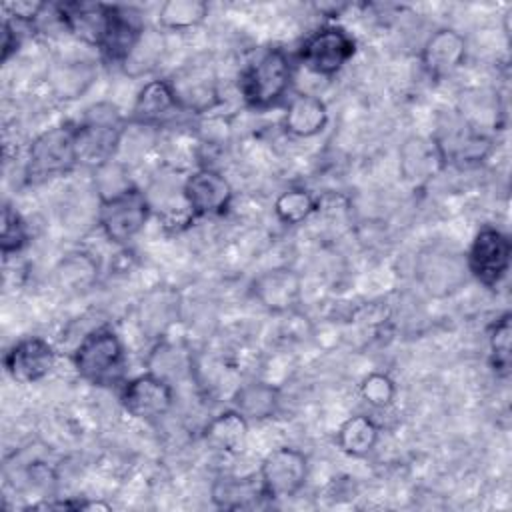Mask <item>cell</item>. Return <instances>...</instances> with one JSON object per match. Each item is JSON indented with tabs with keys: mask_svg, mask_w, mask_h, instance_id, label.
<instances>
[{
	"mask_svg": "<svg viewBox=\"0 0 512 512\" xmlns=\"http://www.w3.org/2000/svg\"><path fill=\"white\" fill-rule=\"evenodd\" d=\"M294 66L282 48H266L240 76V92L248 106L264 110L278 104L290 90Z\"/></svg>",
	"mask_w": 512,
	"mask_h": 512,
	"instance_id": "6da1fadb",
	"label": "cell"
},
{
	"mask_svg": "<svg viewBox=\"0 0 512 512\" xmlns=\"http://www.w3.org/2000/svg\"><path fill=\"white\" fill-rule=\"evenodd\" d=\"M124 136V120L114 104L100 102L86 110L76 124V156L78 162L98 168L114 160V154Z\"/></svg>",
	"mask_w": 512,
	"mask_h": 512,
	"instance_id": "7a4b0ae2",
	"label": "cell"
},
{
	"mask_svg": "<svg viewBox=\"0 0 512 512\" xmlns=\"http://www.w3.org/2000/svg\"><path fill=\"white\" fill-rule=\"evenodd\" d=\"M72 362L86 382L112 384L124 370V346L114 330L96 328L80 340L72 352Z\"/></svg>",
	"mask_w": 512,
	"mask_h": 512,
	"instance_id": "3957f363",
	"label": "cell"
},
{
	"mask_svg": "<svg viewBox=\"0 0 512 512\" xmlns=\"http://www.w3.org/2000/svg\"><path fill=\"white\" fill-rule=\"evenodd\" d=\"M76 164V126L64 124L34 138L28 150L26 174L30 180H46L70 172Z\"/></svg>",
	"mask_w": 512,
	"mask_h": 512,
	"instance_id": "277c9868",
	"label": "cell"
},
{
	"mask_svg": "<svg viewBox=\"0 0 512 512\" xmlns=\"http://www.w3.org/2000/svg\"><path fill=\"white\" fill-rule=\"evenodd\" d=\"M356 52L354 38L340 26H322L300 46L298 58L316 76L338 74Z\"/></svg>",
	"mask_w": 512,
	"mask_h": 512,
	"instance_id": "5b68a950",
	"label": "cell"
},
{
	"mask_svg": "<svg viewBox=\"0 0 512 512\" xmlns=\"http://www.w3.org/2000/svg\"><path fill=\"white\" fill-rule=\"evenodd\" d=\"M510 258H512L510 238L494 226H484L476 232L468 248L466 270L482 286L494 288L502 282V278L510 270Z\"/></svg>",
	"mask_w": 512,
	"mask_h": 512,
	"instance_id": "8992f818",
	"label": "cell"
},
{
	"mask_svg": "<svg viewBox=\"0 0 512 512\" xmlns=\"http://www.w3.org/2000/svg\"><path fill=\"white\" fill-rule=\"evenodd\" d=\"M150 204L144 192L132 188L110 200H102L98 208V224L108 240L126 244L134 240L150 216Z\"/></svg>",
	"mask_w": 512,
	"mask_h": 512,
	"instance_id": "52a82bcc",
	"label": "cell"
},
{
	"mask_svg": "<svg viewBox=\"0 0 512 512\" xmlns=\"http://www.w3.org/2000/svg\"><path fill=\"white\" fill-rule=\"evenodd\" d=\"M258 476L268 498H290L306 484L308 458L292 446H280L264 456Z\"/></svg>",
	"mask_w": 512,
	"mask_h": 512,
	"instance_id": "ba28073f",
	"label": "cell"
},
{
	"mask_svg": "<svg viewBox=\"0 0 512 512\" xmlns=\"http://www.w3.org/2000/svg\"><path fill=\"white\" fill-rule=\"evenodd\" d=\"M120 402L130 416L154 422L170 412L174 402V390L172 384H168L166 380L146 372L124 384L120 392Z\"/></svg>",
	"mask_w": 512,
	"mask_h": 512,
	"instance_id": "9c48e42d",
	"label": "cell"
},
{
	"mask_svg": "<svg viewBox=\"0 0 512 512\" xmlns=\"http://www.w3.org/2000/svg\"><path fill=\"white\" fill-rule=\"evenodd\" d=\"M182 194L194 216H218L230 208L232 186L212 168H198L182 182Z\"/></svg>",
	"mask_w": 512,
	"mask_h": 512,
	"instance_id": "30bf717a",
	"label": "cell"
},
{
	"mask_svg": "<svg viewBox=\"0 0 512 512\" xmlns=\"http://www.w3.org/2000/svg\"><path fill=\"white\" fill-rule=\"evenodd\" d=\"M60 12L64 28L72 36L88 46H96L100 50L104 48L116 20V6L70 2L60 4Z\"/></svg>",
	"mask_w": 512,
	"mask_h": 512,
	"instance_id": "8fae6325",
	"label": "cell"
},
{
	"mask_svg": "<svg viewBox=\"0 0 512 512\" xmlns=\"http://www.w3.org/2000/svg\"><path fill=\"white\" fill-rule=\"evenodd\" d=\"M56 364L52 344L40 336L18 340L4 356V368L14 382L34 384L48 376Z\"/></svg>",
	"mask_w": 512,
	"mask_h": 512,
	"instance_id": "7c38bea8",
	"label": "cell"
},
{
	"mask_svg": "<svg viewBox=\"0 0 512 512\" xmlns=\"http://www.w3.org/2000/svg\"><path fill=\"white\" fill-rule=\"evenodd\" d=\"M466 50V38L458 30L438 28L426 38L420 50V62L430 78L442 80L464 64Z\"/></svg>",
	"mask_w": 512,
	"mask_h": 512,
	"instance_id": "4fadbf2b",
	"label": "cell"
},
{
	"mask_svg": "<svg viewBox=\"0 0 512 512\" xmlns=\"http://www.w3.org/2000/svg\"><path fill=\"white\" fill-rule=\"evenodd\" d=\"M444 166H446V160L434 138L410 136L404 140V144L398 150L400 176L414 186L426 184Z\"/></svg>",
	"mask_w": 512,
	"mask_h": 512,
	"instance_id": "5bb4252c",
	"label": "cell"
},
{
	"mask_svg": "<svg viewBox=\"0 0 512 512\" xmlns=\"http://www.w3.org/2000/svg\"><path fill=\"white\" fill-rule=\"evenodd\" d=\"M302 292V280L300 274L292 268H272L268 272H262L252 282V294L254 298L270 312L282 314L292 310Z\"/></svg>",
	"mask_w": 512,
	"mask_h": 512,
	"instance_id": "9a60e30c",
	"label": "cell"
},
{
	"mask_svg": "<svg viewBox=\"0 0 512 512\" xmlns=\"http://www.w3.org/2000/svg\"><path fill=\"white\" fill-rule=\"evenodd\" d=\"M168 82L182 110L206 112L218 104V86L206 68H186Z\"/></svg>",
	"mask_w": 512,
	"mask_h": 512,
	"instance_id": "2e32d148",
	"label": "cell"
},
{
	"mask_svg": "<svg viewBox=\"0 0 512 512\" xmlns=\"http://www.w3.org/2000/svg\"><path fill=\"white\" fill-rule=\"evenodd\" d=\"M98 68L86 58H64L50 66L48 86L58 100H76L96 82Z\"/></svg>",
	"mask_w": 512,
	"mask_h": 512,
	"instance_id": "e0dca14e",
	"label": "cell"
},
{
	"mask_svg": "<svg viewBox=\"0 0 512 512\" xmlns=\"http://www.w3.org/2000/svg\"><path fill=\"white\" fill-rule=\"evenodd\" d=\"M182 110L168 80L146 82L132 106V120L140 126H156Z\"/></svg>",
	"mask_w": 512,
	"mask_h": 512,
	"instance_id": "ac0fdd59",
	"label": "cell"
},
{
	"mask_svg": "<svg viewBox=\"0 0 512 512\" xmlns=\"http://www.w3.org/2000/svg\"><path fill=\"white\" fill-rule=\"evenodd\" d=\"M466 262L452 254H428L420 260L418 276L424 290L432 296H446L454 292L466 276Z\"/></svg>",
	"mask_w": 512,
	"mask_h": 512,
	"instance_id": "d6986e66",
	"label": "cell"
},
{
	"mask_svg": "<svg viewBox=\"0 0 512 512\" xmlns=\"http://www.w3.org/2000/svg\"><path fill=\"white\" fill-rule=\"evenodd\" d=\"M284 130L296 138H312L328 124V108L324 100L312 94H296L284 112Z\"/></svg>",
	"mask_w": 512,
	"mask_h": 512,
	"instance_id": "ffe728a7",
	"label": "cell"
},
{
	"mask_svg": "<svg viewBox=\"0 0 512 512\" xmlns=\"http://www.w3.org/2000/svg\"><path fill=\"white\" fill-rule=\"evenodd\" d=\"M180 312V296L170 288L152 290L138 308V322L144 334L160 338L176 322Z\"/></svg>",
	"mask_w": 512,
	"mask_h": 512,
	"instance_id": "44dd1931",
	"label": "cell"
},
{
	"mask_svg": "<svg viewBox=\"0 0 512 512\" xmlns=\"http://www.w3.org/2000/svg\"><path fill=\"white\" fill-rule=\"evenodd\" d=\"M268 498L260 476H226L214 482L212 502L224 510H244L254 508L260 500Z\"/></svg>",
	"mask_w": 512,
	"mask_h": 512,
	"instance_id": "7402d4cb",
	"label": "cell"
},
{
	"mask_svg": "<svg viewBox=\"0 0 512 512\" xmlns=\"http://www.w3.org/2000/svg\"><path fill=\"white\" fill-rule=\"evenodd\" d=\"M234 410H238L246 420H266L272 418L280 404L278 388L268 382H248L242 384L232 396Z\"/></svg>",
	"mask_w": 512,
	"mask_h": 512,
	"instance_id": "603a6c76",
	"label": "cell"
},
{
	"mask_svg": "<svg viewBox=\"0 0 512 512\" xmlns=\"http://www.w3.org/2000/svg\"><path fill=\"white\" fill-rule=\"evenodd\" d=\"M146 364L150 374L166 380L168 384H174L176 380L192 374V354L188 352V348L166 340L154 344L146 358Z\"/></svg>",
	"mask_w": 512,
	"mask_h": 512,
	"instance_id": "cb8c5ba5",
	"label": "cell"
},
{
	"mask_svg": "<svg viewBox=\"0 0 512 512\" xmlns=\"http://www.w3.org/2000/svg\"><path fill=\"white\" fill-rule=\"evenodd\" d=\"M248 436V420L238 410H226L214 416L204 428V440L220 452H238Z\"/></svg>",
	"mask_w": 512,
	"mask_h": 512,
	"instance_id": "d4e9b609",
	"label": "cell"
},
{
	"mask_svg": "<svg viewBox=\"0 0 512 512\" xmlns=\"http://www.w3.org/2000/svg\"><path fill=\"white\" fill-rule=\"evenodd\" d=\"M378 436L380 430L376 422L366 414H356L340 424L336 432V442L344 454L362 458L374 450V446L378 444Z\"/></svg>",
	"mask_w": 512,
	"mask_h": 512,
	"instance_id": "484cf974",
	"label": "cell"
},
{
	"mask_svg": "<svg viewBox=\"0 0 512 512\" xmlns=\"http://www.w3.org/2000/svg\"><path fill=\"white\" fill-rule=\"evenodd\" d=\"M164 36L160 30L156 28H146L138 34L136 42L132 44L128 56L124 58L122 66L126 70V74L130 76H144L148 72H152L164 54Z\"/></svg>",
	"mask_w": 512,
	"mask_h": 512,
	"instance_id": "4316f807",
	"label": "cell"
},
{
	"mask_svg": "<svg viewBox=\"0 0 512 512\" xmlns=\"http://www.w3.org/2000/svg\"><path fill=\"white\" fill-rule=\"evenodd\" d=\"M208 16V4L202 0H168L158 8V26L162 30L182 32L200 26Z\"/></svg>",
	"mask_w": 512,
	"mask_h": 512,
	"instance_id": "83f0119b",
	"label": "cell"
},
{
	"mask_svg": "<svg viewBox=\"0 0 512 512\" xmlns=\"http://www.w3.org/2000/svg\"><path fill=\"white\" fill-rule=\"evenodd\" d=\"M56 280L64 290L78 292L92 286L98 278V264L86 252H70L56 266Z\"/></svg>",
	"mask_w": 512,
	"mask_h": 512,
	"instance_id": "f1b7e54d",
	"label": "cell"
},
{
	"mask_svg": "<svg viewBox=\"0 0 512 512\" xmlns=\"http://www.w3.org/2000/svg\"><path fill=\"white\" fill-rule=\"evenodd\" d=\"M316 208V198L306 188H288L274 202L276 218L288 226L308 220Z\"/></svg>",
	"mask_w": 512,
	"mask_h": 512,
	"instance_id": "f546056e",
	"label": "cell"
},
{
	"mask_svg": "<svg viewBox=\"0 0 512 512\" xmlns=\"http://www.w3.org/2000/svg\"><path fill=\"white\" fill-rule=\"evenodd\" d=\"M94 186H96L100 202L110 200L114 196H120L128 190L136 188L130 182V176H128L124 164H120L118 160H108V162L100 164L98 168H94Z\"/></svg>",
	"mask_w": 512,
	"mask_h": 512,
	"instance_id": "4dcf8cb0",
	"label": "cell"
},
{
	"mask_svg": "<svg viewBox=\"0 0 512 512\" xmlns=\"http://www.w3.org/2000/svg\"><path fill=\"white\" fill-rule=\"evenodd\" d=\"M488 346H490V360L496 372L506 374L510 366V346H512V326H510V314H502L490 328L488 334Z\"/></svg>",
	"mask_w": 512,
	"mask_h": 512,
	"instance_id": "1f68e13d",
	"label": "cell"
},
{
	"mask_svg": "<svg viewBox=\"0 0 512 512\" xmlns=\"http://www.w3.org/2000/svg\"><path fill=\"white\" fill-rule=\"evenodd\" d=\"M28 244V226L22 216L6 204L2 208V228H0V248L2 254L8 258L10 254L20 252Z\"/></svg>",
	"mask_w": 512,
	"mask_h": 512,
	"instance_id": "d6a6232c",
	"label": "cell"
},
{
	"mask_svg": "<svg viewBox=\"0 0 512 512\" xmlns=\"http://www.w3.org/2000/svg\"><path fill=\"white\" fill-rule=\"evenodd\" d=\"M360 396L374 408H386L394 402L396 384L384 372H372L360 382Z\"/></svg>",
	"mask_w": 512,
	"mask_h": 512,
	"instance_id": "836d02e7",
	"label": "cell"
},
{
	"mask_svg": "<svg viewBox=\"0 0 512 512\" xmlns=\"http://www.w3.org/2000/svg\"><path fill=\"white\" fill-rule=\"evenodd\" d=\"M18 46H20V32L16 30V22L6 18L2 26V62H8V58L18 50Z\"/></svg>",
	"mask_w": 512,
	"mask_h": 512,
	"instance_id": "e575fe53",
	"label": "cell"
}]
</instances>
